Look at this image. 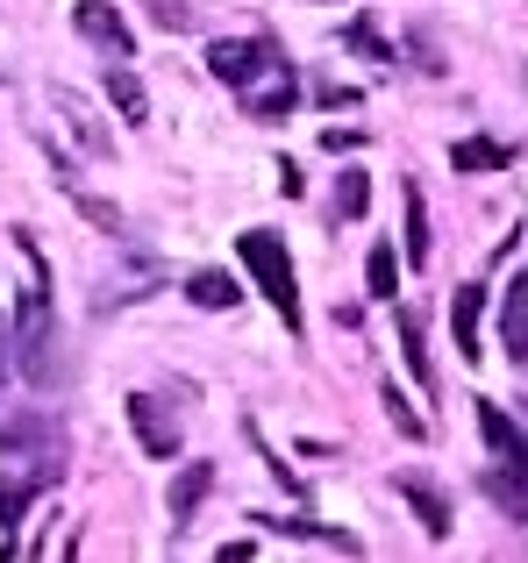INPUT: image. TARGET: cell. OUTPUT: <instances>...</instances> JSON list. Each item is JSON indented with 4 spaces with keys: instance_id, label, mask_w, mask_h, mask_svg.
I'll list each match as a JSON object with an SVG mask.
<instances>
[{
    "instance_id": "1",
    "label": "cell",
    "mask_w": 528,
    "mask_h": 563,
    "mask_svg": "<svg viewBox=\"0 0 528 563\" xmlns=\"http://www.w3.org/2000/svg\"><path fill=\"white\" fill-rule=\"evenodd\" d=\"M14 250H22V264H29V286H22V300H14V321H8L14 372L51 385L57 378V357H51V264H43V250H36L29 229H14Z\"/></svg>"
},
{
    "instance_id": "2",
    "label": "cell",
    "mask_w": 528,
    "mask_h": 563,
    "mask_svg": "<svg viewBox=\"0 0 528 563\" xmlns=\"http://www.w3.org/2000/svg\"><path fill=\"white\" fill-rule=\"evenodd\" d=\"M237 257H243V272L257 278V292L272 300V314L286 321L293 335H300V278H293V250H286V235H272V229H243V235H237Z\"/></svg>"
},
{
    "instance_id": "3",
    "label": "cell",
    "mask_w": 528,
    "mask_h": 563,
    "mask_svg": "<svg viewBox=\"0 0 528 563\" xmlns=\"http://www.w3.org/2000/svg\"><path fill=\"white\" fill-rule=\"evenodd\" d=\"M0 442H8V456L22 464V478H36L43 493H51L57 478H65V428H57V413H8L0 421Z\"/></svg>"
},
{
    "instance_id": "4",
    "label": "cell",
    "mask_w": 528,
    "mask_h": 563,
    "mask_svg": "<svg viewBox=\"0 0 528 563\" xmlns=\"http://www.w3.org/2000/svg\"><path fill=\"white\" fill-rule=\"evenodd\" d=\"M272 57H278V43H272V36H243V43H237V36H222V43H208V71H215L222 86H237V93L257 79L264 65H272Z\"/></svg>"
},
{
    "instance_id": "5",
    "label": "cell",
    "mask_w": 528,
    "mask_h": 563,
    "mask_svg": "<svg viewBox=\"0 0 528 563\" xmlns=\"http://www.w3.org/2000/svg\"><path fill=\"white\" fill-rule=\"evenodd\" d=\"M293 100H300V71H293L286 57H272V65H264L251 86H243V108H251L257 122H286Z\"/></svg>"
},
{
    "instance_id": "6",
    "label": "cell",
    "mask_w": 528,
    "mask_h": 563,
    "mask_svg": "<svg viewBox=\"0 0 528 563\" xmlns=\"http://www.w3.org/2000/svg\"><path fill=\"white\" fill-rule=\"evenodd\" d=\"M72 29L108 57H136V36H129V22H122L114 0H79V8H72Z\"/></svg>"
},
{
    "instance_id": "7",
    "label": "cell",
    "mask_w": 528,
    "mask_h": 563,
    "mask_svg": "<svg viewBox=\"0 0 528 563\" xmlns=\"http://www.w3.org/2000/svg\"><path fill=\"white\" fill-rule=\"evenodd\" d=\"M129 428H136V442L151 456H179V413L157 393H129Z\"/></svg>"
},
{
    "instance_id": "8",
    "label": "cell",
    "mask_w": 528,
    "mask_h": 563,
    "mask_svg": "<svg viewBox=\"0 0 528 563\" xmlns=\"http://www.w3.org/2000/svg\"><path fill=\"white\" fill-rule=\"evenodd\" d=\"M393 485L407 493V507H415L421 536H429V542H450V521H458V514H450V493H443V485H436L429 471H400Z\"/></svg>"
},
{
    "instance_id": "9",
    "label": "cell",
    "mask_w": 528,
    "mask_h": 563,
    "mask_svg": "<svg viewBox=\"0 0 528 563\" xmlns=\"http://www.w3.org/2000/svg\"><path fill=\"white\" fill-rule=\"evenodd\" d=\"M479 435H486L493 464H528V428L501 407V399H479Z\"/></svg>"
},
{
    "instance_id": "10",
    "label": "cell",
    "mask_w": 528,
    "mask_h": 563,
    "mask_svg": "<svg viewBox=\"0 0 528 563\" xmlns=\"http://www.w3.org/2000/svg\"><path fill=\"white\" fill-rule=\"evenodd\" d=\"M479 493L501 507V521L528 528V464H486L479 471Z\"/></svg>"
},
{
    "instance_id": "11",
    "label": "cell",
    "mask_w": 528,
    "mask_h": 563,
    "mask_svg": "<svg viewBox=\"0 0 528 563\" xmlns=\"http://www.w3.org/2000/svg\"><path fill=\"white\" fill-rule=\"evenodd\" d=\"M215 493V464H186L179 478H172V493H165V507H172V536H186V521L200 514V499Z\"/></svg>"
},
{
    "instance_id": "12",
    "label": "cell",
    "mask_w": 528,
    "mask_h": 563,
    "mask_svg": "<svg viewBox=\"0 0 528 563\" xmlns=\"http://www.w3.org/2000/svg\"><path fill=\"white\" fill-rule=\"evenodd\" d=\"M450 165H458L464 179H486V172H507V165H515V143H501V136H464V143H450Z\"/></svg>"
},
{
    "instance_id": "13",
    "label": "cell",
    "mask_w": 528,
    "mask_h": 563,
    "mask_svg": "<svg viewBox=\"0 0 528 563\" xmlns=\"http://www.w3.org/2000/svg\"><path fill=\"white\" fill-rule=\"evenodd\" d=\"M100 86H108L114 114H122L129 129H143V122H151V93H143V79L129 71V57H114V65H108V79H100Z\"/></svg>"
},
{
    "instance_id": "14",
    "label": "cell",
    "mask_w": 528,
    "mask_h": 563,
    "mask_svg": "<svg viewBox=\"0 0 528 563\" xmlns=\"http://www.w3.org/2000/svg\"><path fill=\"white\" fill-rule=\"evenodd\" d=\"M400 243H407V264H415V272H421V264H429V200H421V186L415 179H407L400 186Z\"/></svg>"
},
{
    "instance_id": "15",
    "label": "cell",
    "mask_w": 528,
    "mask_h": 563,
    "mask_svg": "<svg viewBox=\"0 0 528 563\" xmlns=\"http://www.w3.org/2000/svg\"><path fill=\"white\" fill-rule=\"evenodd\" d=\"M479 314H486V286H458V300H450V335H458L464 364L486 357V350H479Z\"/></svg>"
},
{
    "instance_id": "16",
    "label": "cell",
    "mask_w": 528,
    "mask_h": 563,
    "mask_svg": "<svg viewBox=\"0 0 528 563\" xmlns=\"http://www.w3.org/2000/svg\"><path fill=\"white\" fill-rule=\"evenodd\" d=\"M501 343H507V357L528 364V272L507 286V307H501Z\"/></svg>"
},
{
    "instance_id": "17",
    "label": "cell",
    "mask_w": 528,
    "mask_h": 563,
    "mask_svg": "<svg viewBox=\"0 0 528 563\" xmlns=\"http://www.w3.org/2000/svg\"><path fill=\"white\" fill-rule=\"evenodd\" d=\"M400 357H407V372H415L421 393H436V364H429V335H421V314L407 307L400 314Z\"/></svg>"
},
{
    "instance_id": "18",
    "label": "cell",
    "mask_w": 528,
    "mask_h": 563,
    "mask_svg": "<svg viewBox=\"0 0 528 563\" xmlns=\"http://www.w3.org/2000/svg\"><path fill=\"white\" fill-rule=\"evenodd\" d=\"M186 300L208 307V314H222V307H237V300H243V286H237L229 272H194V278H186Z\"/></svg>"
},
{
    "instance_id": "19",
    "label": "cell",
    "mask_w": 528,
    "mask_h": 563,
    "mask_svg": "<svg viewBox=\"0 0 528 563\" xmlns=\"http://www.w3.org/2000/svg\"><path fill=\"white\" fill-rule=\"evenodd\" d=\"M43 485L36 478H22V471H0V536H14L22 528V514H29V499H36Z\"/></svg>"
},
{
    "instance_id": "20",
    "label": "cell",
    "mask_w": 528,
    "mask_h": 563,
    "mask_svg": "<svg viewBox=\"0 0 528 563\" xmlns=\"http://www.w3.org/2000/svg\"><path fill=\"white\" fill-rule=\"evenodd\" d=\"M364 286H372V300H400V250H393V243H372V257H364Z\"/></svg>"
},
{
    "instance_id": "21",
    "label": "cell",
    "mask_w": 528,
    "mask_h": 563,
    "mask_svg": "<svg viewBox=\"0 0 528 563\" xmlns=\"http://www.w3.org/2000/svg\"><path fill=\"white\" fill-rule=\"evenodd\" d=\"M378 407H386V421L400 428L407 442H421V435H429V421H421V413H407V393H400V385H378Z\"/></svg>"
},
{
    "instance_id": "22",
    "label": "cell",
    "mask_w": 528,
    "mask_h": 563,
    "mask_svg": "<svg viewBox=\"0 0 528 563\" xmlns=\"http://www.w3.org/2000/svg\"><path fill=\"white\" fill-rule=\"evenodd\" d=\"M343 43H350L358 57H372V65H393V43H386V36L372 29V14H358V22L343 29Z\"/></svg>"
},
{
    "instance_id": "23",
    "label": "cell",
    "mask_w": 528,
    "mask_h": 563,
    "mask_svg": "<svg viewBox=\"0 0 528 563\" xmlns=\"http://www.w3.org/2000/svg\"><path fill=\"white\" fill-rule=\"evenodd\" d=\"M364 207H372V179H364V172H343V179H336V221H358Z\"/></svg>"
},
{
    "instance_id": "24",
    "label": "cell",
    "mask_w": 528,
    "mask_h": 563,
    "mask_svg": "<svg viewBox=\"0 0 528 563\" xmlns=\"http://www.w3.org/2000/svg\"><path fill=\"white\" fill-rule=\"evenodd\" d=\"M278 192H286V200H300V192H307V179H300V165H293V157L278 165Z\"/></svg>"
},
{
    "instance_id": "25",
    "label": "cell",
    "mask_w": 528,
    "mask_h": 563,
    "mask_svg": "<svg viewBox=\"0 0 528 563\" xmlns=\"http://www.w3.org/2000/svg\"><path fill=\"white\" fill-rule=\"evenodd\" d=\"M364 143V129H329V136H321V151H358Z\"/></svg>"
},
{
    "instance_id": "26",
    "label": "cell",
    "mask_w": 528,
    "mask_h": 563,
    "mask_svg": "<svg viewBox=\"0 0 528 563\" xmlns=\"http://www.w3.org/2000/svg\"><path fill=\"white\" fill-rule=\"evenodd\" d=\"M8 372H14V343H8V314H0V385H8Z\"/></svg>"
},
{
    "instance_id": "27",
    "label": "cell",
    "mask_w": 528,
    "mask_h": 563,
    "mask_svg": "<svg viewBox=\"0 0 528 563\" xmlns=\"http://www.w3.org/2000/svg\"><path fill=\"white\" fill-rule=\"evenodd\" d=\"M521 86H528V65H521Z\"/></svg>"
}]
</instances>
